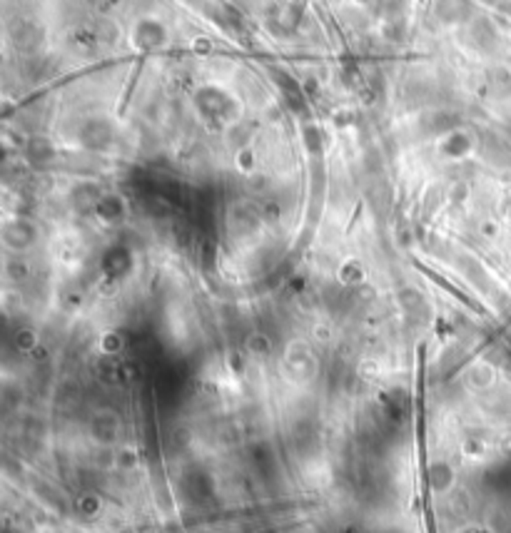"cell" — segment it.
<instances>
[{
    "mask_svg": "<svg viewBox=\"0 0 511 533\" xmlns=\"http://www.w3.org/2000/svg\"><path fill=\"white\" fill-rule=\"evenodd\" d=\"M272 349H275L272 337L264 332H249L247 339H244V351L252 359H267L272 354Z\"/></svg>",
    "mask_w": 511,
    "mask_h": 533,
    "instance_id": "cell-1",
    "label": "cell"
},
{
    "mask_svg": "<svg viewBox=\"0 0 511 533\" xmlns=\"http://www.w3.org/2000/svg\"><path fill=\"white\" fill-rule=\"evenodd\" d=\"M362 272H364V269H362L359 260H347L340 269V280L344 282V284H359L362 277H364Z\"/></svg>",
    "mask_w": 511,
    "mask_h": 533,
    "instance_id": "cell-2",
    "label": "cell"
},
{
    "mask_svg": "<svg viewBox=\"0 0 511 533\" xmlns=\"http://www.w3.org/2000/svg\"><path fill=\"white\" fill-rule=\"evenodd\" d=\"M123 349V337L115 332H105L100 337V351H105V354H118Z\"/></svg>",
    "mask_w": 511,
    "mask_h": 533,
    "instance_id": "cell-3",
    "label": "cell"
},
{
    "mask_svg": "<svg viewBox=\"0 0 511 533\" xmlns=\"http://www.w3.org/2000/svg\"><path fill=\"white\" fill-rule=\"evenodd\" d=\"M235 165H237V169H242V172H249V169H252V152H249V150H242L240 155L235 157Z\"/></svg>",
    "mask_w": 511,
    "mask_h": 533,
    "instance_id": "cell-4",
    "label": "cell"
},
{
    "mask_svg": "<svg viewBox=\"0 0 511 533\" xmlns=\"http://www.w3.org/2000/svg\"><path fill=\"white\" fill-rule=\"evenodd\" d=\"M479 229H481V234H484V237H489V240H492V237H497V232H499L497 222H481V227H479Z\"/></svg>",
    "mask_w": 511,
    "mask_h": 533,
    "instance_id": "cell-5",
    "label": "cell"
},
{
    "mask_svg": "<svg viewBox=\"0 0 511 533\" xmlns=\"http://www.w3.org/2000/svg\"><path fill=\"white\" fill-rule=\"evenodd\" d=\"M30 354H33L35 359H45V357H48V349H45V346H43V344H38L33 351H30Z\"/></svg>",
    "mask_w": 511,
    "mask_h": 533,
    "instance_id": "cell-6",
    "label": "cell"
}]
</instances>
